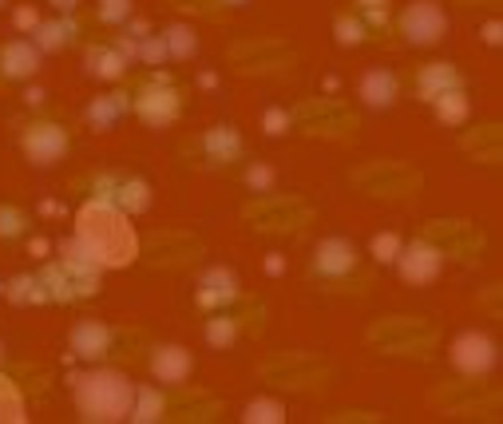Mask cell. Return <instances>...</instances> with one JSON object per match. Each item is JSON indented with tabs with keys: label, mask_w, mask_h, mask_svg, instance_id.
<instances>
[{
	"label": "cell",
	"mask_w": 503,
	"mask_h": 424,
	"mask_svg": "<svg viewBox=\"0 0 503 424\" xmlns=\"http://www.w3.org/2000/svg\"><path fill=\"white\" fill-rule=\"evenodd\" d=\"M40 215H64V207H59L56 198H48V203H40Z\"/></svg>",
	"instance_id": "ab89813d"
},
{
	"label": "cell",
	"mask_w": 503,
	"mask_h": 424,
	"mask_svg": "<svg viewBox=\"0 0 503 424\" xmlns=\"http://www.w3.org/2000/svg\"><path fill=\"white\" fill-rule=\"evenodd\" d=\"M369 20H377V24H380V20H385V8H380V5H369Z\"/></svg>",
	"instance_id": "60d3db41"
},
{
	"label": "cell",
	"mask_w": 503,
	"mask_h": 424,
	"mask_svg": "<svg viewBox=\"0 0 503 424\" xmlns=\"http://www.w3.org/2000/svg\"><path fill=\"white\" fill-rule=\"evenodd\" d=\"M36 24H40L36 5H20L13 13V28H16V32H36Z\"/></svg>",
	"instance_id": "d6a6232c"
},
{
	"label": "cell",
	"mask_w": 503,
	"mask_h": 424,
	"mask_svg": "<svg viewBox=\"0 0 503 424\" xmlns=\"http://www.w3.org/2000/svg\"><path fill=\"white\" fill-rule=\"evenodd\" d=\"M432 107H436V119L440 124H464V119L471 115V104H468V96H464V88H456V92H444L440 99H432Z\"/></svg>",
	"instance_id": "44dd1931"
},
{
	"label": "cell",
	"mask_w": 503,
	"mask_h": 424,
	"mask_svg": "<svg viewBox=\"0 0 503 424\" xmlns=\"http://www.w3.org/2000/svg\"><path fill=\"white\" fill-rule=\"evenodd\" d=\"M64 151H68V135L56 124H40V127L24 131V155L32 159L36 167H52Z\"/></svg>",
	"instance_id": "9c48e42d"
},
{
	"label": "cell",
	"mask_w": 503,
	"mask_h": 424,
	"mask_svg": "<svg viewBox=\"0 0 503 424\" xmlns=\"http://www.w3.org/2000/svg\"><path fill=\"white\" fill-rule=\"evenodd\" d=\"M5 298L13 301V306H36V301H48V290L44 281L32 278V274H20L5 286Z\"/></svg>",
	"instance_id": "ffe728a7"
},
{
	"label": "cell",
	"mask_w": 503,
	"mask_h": 424,
	"mask_svg": "<svg viewBox=\"0 0 503 424\" xmlns=\"http://www.w3.org/2000/svg\"><path fill=\"white\" fill-rule=\"evenodd\" d=\"M361 99H365L373 111H385L397 104V92H400V79L397 72H389V68H369L365 76H361Z\"/></svg>",
	"instance_id": "4fadbf2b"
},
{
	"label": "cell",
	"mask_w": 503,
	"mask_h": 424,
	"mask_svg": "<svg viewBox=\"0 0 503 424\" xmlns=\"http://www.w3.org/2000/svg\"><path fill=\"white\" fill-rule=\"evenodd\" d=\"M127 420H135V424H155V420H163V392H159L155 385H139L135 397H131Z\"/></svg>",
	"instance_id": "ac0fdd59"
},
{
	"label": "cell",
	"mask_w": 503,
	"mask_h": 424,
	"mask_svg": "<svg viewBox=\"0 0 503 424\" xmlns=\"http://www.w3.org/2000/svg\"><path fill=\"white\" fill-rule=\"evenodd\" d=\"M0 5H5V0H0Z\"/></svg>",
	"instance_id": "bcb514c9"
},
{
	"label": "cell",
	"mask_w": 503,
	"mask_h": 424,
	"mask_svg": "<svg viewBox=\"0 0 503 424\" xmlns=\"http://www.w3.org/2000/svg\"><path fill=\"white\" fill-rule=\"evenodd\" d=\"M238 341V321L234 318H210L206 321V346L210 349H230Z\"/></svg>",
	"instance_id": "d4e9b609"
},
{
	"label": "cell",
	"mask_w": 503,
	"mask_h": 424,
	"mask_svg": "<svg viewBox=\"0 0 503 424\" xmlns=\"http://www.w3.org/2000/svg\"><path fill=\"white\" fill-rule=\"evenodd\" d=\"M392 266L400 270V278H405L408 286H428V281H436L440 270H444V254H440L436 246H428V242H408V246H400V254Z\"/></svg>",
	"instance_id": "5b68a950"
},
{
	"label": "cell",
	"mask_w": 503,
	"mask_h": 424,
	"mask_svg": "<svg viewBox=\"0 0 503 424\" xmlns=\"http://www.w3.org/2000/svg\"><path fill=\"white\" fill-rule=\"evenodd\" d=\"M416 88L425 99H440L444 92H456V88H464V84H460V72L452 64H428L425 72H420Z\"/></svg>",
	"instance_id": "5bb4252c"
},
{
	"label": "cell",
	"mask_w": 503,
	"mask_h": 424,
	"mask_svg": "<svg viewBox=\"0 0 503 424\" xmlns=\"http://www.w3.org/2000/svg\"><path fill=\"white\" fill-rule=\"evenodd\" d=\"M84 68H87V76H96V79H119L127 72V56L119 52V48H87Z\"/></svg>",
	"instance_id": "9a60e30c"
},
{
	"label": "cell",
	"mask_w": 503,
	"mask_h": 424,
	"mask_svg": "<svg viewBox=\"0 0 503 424\" xmlns=\"http://www.w3.org/2000/svg\"><path fill=\"white\" fill-rule=\"evenodd\" d=\"M337 40L345 48H357L361 40H365V24H361V20H353V16H337Z\"/></svg>",
	"instance_id": "83f0119b"
},
{
	"label": "cell",
	"mask_w": 503,
	"mask_h": 424,
	"mask_svg": "<svg viewBox=\"0 0 503 424\" xmlns=\"http://www.w3.org/2000/svg\"><path fill=\"white\" fill-rule=\"evenodd\" d=\"M24 104H32V107L44 104V88H28V92H24Z\"/></svg>",
	"instance_id": "74e56055"
},
{
	"label": "cell",
	"mask_w": 503,
	"mask_h": 424,
	"mask_svg": "<svg viewBox=\"0 0 503 424\" xmlns=\"http://www.w3.org/2000/svg\"><path fill=\"white\" fill-rule=\"evenodd\" d=\"M135 56L143 60V64H151V68H159L163 60H170L163 36H143V40H135Z\"/></svg>",
	"instance_id": "4316f807"
},
{
	"label": "cell",
	"mask_w": 503,
	"mask_h": 424,
	"mask_svg": "<svg viewBox=\"0 0 503 424\" xmlns=\"http://www.w3.org/2000/svg\"><path fill=\"white\" fill-rule=\"evenodd\" d=\"M123 111H127V96H99V99H92V104H87L84 119L96 131H112L119 119H123Z\"/></svg>",
	"instance_id": "e0dca14e"
},
{
	"label": "cell",
	"mask_w": 503,
	"mask_h": 424,
	"mask_svg": "<svg viewBox=\"0 0 503 424\" xmlns=\"http://www.w3.org/2000/svg\"><path fill=\"white\" fill-rule=\"evenodd\" d=\"M198 88H206V92H215V88H218V76H215V72H203V76H198Z\"/></svg>",
	"instance_id": "f35d334b"
},
{
	"label": "cell",
	"mask_w": 503,
	"mask_h": 424,
	"mask_svg": "<svg viewBox=\"0 0 503 424\" xmlns=\"http://www.w3.org/2000/svg\"><path fill=\"white\" fill-rule=\"evenodd\" d=\"M361 5H385V0H361Z\"/></svg>",
	"instance_id": "ee69618b"
},
{
	"label": "cell",
	"mask_w": 503,
	"mask_h": 424,
	"mask_svg": "<svg viewBox=\"0 0 503 424\" xmlns=\"http://www.w3.org/2000/svg\"><path fill=\"white\" fill-rule=\"evenodd\" d=\"M112 198H119L123 210H131V215H143L151 207V187L143 179H127V183H119V195H112Z\"/></svg>",
	"instance_id": "cb8c5ba5"
},
{
	"label": "cell",
	"mask_w": 503,
	"mask_h": 424,
	"mask_svg": "<svg viewBox=\"0 0 503 424\" xmlns=\"http://www.w3.org/2000/svg\"><path fill=\"white\" fill-rule=\"evenodd\" d=\"M444 32H448V16L436 0H412L405 13H400V36H405L412 48L440 44Z\"/></svg>",
	"instance_id": "3957f363"
},
{
	"label": "cell",
	"mask_w": 503,
	"mask_h": 424,
	"mask_svg": "<svg viewBox=\"0 0 503 424\" xmlns=\"http://www.w3.org/2000/svg\"><path fill=\"white\" fill-rule=\"evenodd\" d=\"M159 36H163L170 60H190L198 52V36H195V28H187V24H167Z\"/></svg>",
	"instance_id": "d6986e66"
},
{
	"label": "cell",
	"mask_w": 503,
	"mask_h": 424,
	"mask_svg": "<svg viewBox=\"0 0 503 424\" xmlns=\"http://www.w3.org/2000/svg\"><path fill=\"white\" fill-rule=\"evenodd\" d=\"M107 346H112V329L96 318L76 321L72 333H68V349H72V357H79V361H99L107 353Z\"/></svg>",
	"instance_id": "ba28073f"
},
{
	"label": "cell",
	"mask_w": 503,
	"mask_h": 424,
	"mask_svg": "<svg viewBox=\"0 0 503 424\" xmlns=\"http://www.w3.org/2000/svg\"><path fill=\"white\" fill-rule=\"evenodd\" d=\"M198 306L203 309H218V306H226V301H234L238 298V274L234 270H226V266H210L203 278H198Z\"/></svg>",
	"instance_id": "30bf717a"
},
{
	"label": "cell",
	"mask_w": 503,
	"mask_h": 424,
	"mask_svg": "<svg viewBox=\"0 0 503 424\" xmlns=\"http://www.w3.org/2000/svg\"><path fill=\"white\" fill-rule=\"evenodd\" d=\"M261 131H266V135H286L289 131V111L286 107H266L261 111Z\"/></svg>",
	"instance_id": "f546056e"
},
{
	"label": "cell",
	"mask_w": 503,
	"mask_h": 424,
	"mask_svg": "<svg viewBox=\"0 0 503 424\" xmlns=\"http://www.w3.org/2000/svg\"><path fill=\"white\" fill-rule=\"evenodd\" d=\"M135 111L143 115V124H151V127L175 124V119H178V96H175V88L167 84V76H155V84H151L147 92L135 99Z\"/></svg>",
	"instance_id": "8992f818"
},
{
	"label": "cell",
	"mask_w": 503,
	"mask_h": 424,
	"mask_svg": "<svg viewBox=\"0 0 503 424\" xmlns=\"http://www.w3.org/2000/svg\"><path fill=\"white\" fill-rule=\"evenodd\" d=\"M127 36H135V40H143V36H151L147 20H131V32H127Z\"/></svg>",
	"instance_id": "8d00e7d4"
},
{
	"label": "cell",
	"mask_w": 503,
	"mask_h": 424,
	"mask_svg": "<svg viewBox=\"0 0 503 424\" xmlns=\"http://www.w3.org/2000/svg\"><path fill=\"white\" fill-rule=\"evenodd\" d=\"M448 353H452V365L464 373V377H484V373H491L499 365V346L480 329L460 333Z\"/></svg>",
	"instance_id": "277c9868"
},
{
	"label": "cell",
	"mask_w": 503,
	"mask_h": 424,
	"mask_svg": "<svg viewBox=\"0 0 503 424\" xmlns=\"http://www.w3.org/2000/svg\"><path fill=\"white\" fill-rule=\"evenodd\" d=\"M24 230V215L13 207H0V238H16Z\"/></svg>",
	"instance_id": "1f68e13d"
},
{
	"label": "cell",
	"mask_w": 503,
	"mask_h": 424,
	"mask_svg": "<svg viewBox=\"0 0 503 424\" xmlns=\"http://www.w3.org/2000/svg\"><path fill=\"white\" fill-rule=\"evenodd\" d=\"M242 420L246 424H281V420H286V405L274 401V397H254L242 409Z\"/></svg>",
	"instance_id": "603a6c76"
},
{
	"label": "cell",
	"mask_w": 503,
	"mask_h": 424,
	"mask_svg": "<svg viewBox=\"0 0 503 424\" xmlns=\"http://www.w3.org/2000/svg\"><path fill=\"white\" fill-rule=\"evenodd\" d=\"M400 235H392V230H385V235H373V242H369V250H373V258L380 262V266H392L397 262V254H400Z\"/></svg>",
	"instance_id": "484cf974"
},
{
	"label": "cell",
	"mask_w": 503,
	"mask_h": 424,
	"mask_svg": "<svg viewBox=\"0 0 503 424\" xmlns=\"http://www.w3.org/2000/svg\"><path fill=\"white\" fill-rule=\"evenodd\" d=\"M357 262V246L349 238H321L314 246V274L321 278H345Z\"/></svg>",
	"instance_id": "52a82bcc"
},
{
	"label": "cell",
	"mask_w": 503,
	"mask_h": 424,
	"mask_svg": "<svg viewBox=\"0 0 503 424\" xmlns=\"http://www.w3.org/2000/svg\"><path fill=\"white\" fill-rule=\"evenodd\" d=\"M203 147L210 159H234L242 151V139H238L234 127H210L203 135Z\"/></svg>",
	"instance_id": "7402d4cb"
},
{
	"label": "cell",
	"mask_w": 503,
	"mask_h": 424,
	"mask_svg": "<svg viewBox=\"0 0 503 424\" xmlns=\"http://www.w3.org/2000/svg\"><path fill=\"white\" fill-rule=\"evenodd\" d=\"M226 5H234V8H242V5H250V0H226Z\"/></svg>",
	"instance_id": "7bdbcfd3"
},
{
	"label": "cell",
	"mask_w": 503,
	"mask_h": 424,
	"mask_svg": "<svg viewBox=\"0 0 503 424\" xmlns=\"http://www.w3.org/2000/svg\"><path fill=\"white\" fill-rule=\"evenodd\" d=\"M151 377L159 385H183L190 377V353L187 346H159L151 353Z\"/></svg>",
	"instance_id": "8fae6325"
},
{
	"label": "cell",
	"mask_w": 503,
	"mask_h": 424,
	"mask_svg": "<svg viewBox=\"0 0 503 424\" xmlns=\"http://www.w3.org/2000/svg\"><path fill=\"white\" fill-rule=\"evenodd\" d=\"M0 290H5V286H0Z\"/></svg>",
	"instance_id": "7dc6e473"
},
{
	"label": "cell",
	"mask_w": 503,
	"mask_h": 424,
	"mask_svg": "<svg viewBox=\"0 0 503 424\" xmlns=\"http://www.w3.org/2000/svg\"><path fill=\"white\" fill-rule=\"evenodd\" d=\"M99 20L104 24H123V20H131V0H99Z\"/></svg>",
	"instance_id": "4dcf8cb0"
},
{
	"label": "cell",
	"mask_w": 503,
	"mask_h": 424,
	"mask_svg": "<svg viewBox=\"0 0 503 424\" xmlns=\"http://www.w3.org/2000/svg\"><path fill=\"white\" fill-rule=\"evenodd\" d=\"M40 68V48L32 40H8L0 48V72L5 79H32Z\"/></svg>",
	"instance_id": "7c38bea8"
},
{
	"label": "cell",
	"mask_w": 503,
	"mask_h": 424,
	"mask_svg": "<svg viewBox=\"0 0 503 424\" xmlns=\"http://www.w3.org/2000/svg\"><path fill=\"white\" fill-rule=\"evenodd\" d=\"M76 385V409L87 424H119L131 412L135 385L119 369H92V373H72Z\"/></svg>",
	"instance_id": "7a4b0ae2"
},
{
	"label": "cell",
	"mask_w": 503,
	"mask_h": 424,
	"mask_svg": "<svg viewBox=\"0 0 503 424\" xmlns=\"http://www.w3.org/2000/svg\"><path fill=\"white\" fill-rule=\"evenodd\" d=\"M52 5L59 8V13H72V8H76V0H52Z\"/></svg>",
	"instance_id": "b9f144b4"
},
{
	"label": "cell",
	"mask_w": 503,
	"mask_h": 424,
	"mask_svg": "<svg viewBox=\"0 0 503 424\" xmlns=\"http://www.w3.org/2000/svg\"><path fill=\"white\" fill-rule=\"evenodd\" d=\"M36 48L40 52H59V48H68L76 40V24L68 16H59V20H40L36 24Z\"/></svg>",
	"instance_id": "2e32d148"
},
{
	"label": "cell",
	"mask_w": 503,
	"mask_h": 424,
	"mask_svg": "<svg viewBox=\"0 0 503 424\" xmlns=\"http://www.w3.org/2000/svg\"><path fill=\"white\" fill-rule=\"evenodd\" d=\"M266 274H270V278H281V274H286V258H281V254H266Z\"/></svg>",
	"instance_id": "836d02e7"
},
{
	"label": "cell",
	"mask_w": 503,
	"mask_h": 424,
	"mask_svg": "<svg viewBox=\"0 0 503 424\" xmlns=\"http://www.w3.org/2000/svg\"><path fill=\"white\" fill-rule=\"evenodd\" d=\"M0 361H5V346H0Z\"/></svg>",
	"instance_id": "f6af8a7d"
},
{
	"label": "cell",
	"mask_w": 503,
	"mask_h": 424,
	"mask_svg": "<svg viewBox=\"0 0 503 424\" xmlns=\"http://www.w3.org/2000/svg\"><path fill=\"white\" fill-rule=\"evenodd\" d=\"M484 40L491 48H499V40H503V24L499 20H488V28H484Z\"/></svg>",
	"instance_id": "e575fe53"
},
{
	"label": "cell",
	"mask_w": 503,
	"mask_h": 424,
	"mask_svg": "<svg viewBox=\"0 0 503 424\" xmlns=\"http://www.w3.org/2000/svg\"><path fill=\"white\" fill-rule=\"evenodd\" d=\"M28 250H32L36 258H44L48 250H52V242H44V238H32V242H28Z\"/></svg>",
	"instance_id": "d590c367"
},
{
	"label": "cell",
	"mask_w": 503,
	"mask_h": 424,
	"mask_svg": "<svg viewBox=\"0 0 503 424\" xmlns=\"http://www.w3.org/2000/svg\"><path fill=\"white\" fill-rule=\"evenodd\" d=\"M79 242L96 254L99 266H127L135 258L139 242H135V230L123 210H115L112 203H87L79 210Z\"/></svg>",
	"instance_id": "6da1fadb"
},
{
	"label": "cell",
	"mask_w": 503,
	"mask_h": 424,
	"mask_svg": "<svg viewBox=\"0 0 503 424\" xmlns=\"http://www.w3.org/2000/svg\"><path fill=\"white\" fill-rule=\"evenodd\" d=\"M274 167L270 163H254V167H246V187L250 190H258V195H266L270 187H274Z\"/></svg>",
	"instance_id": "f1b7e54d"
}]
</instances>
